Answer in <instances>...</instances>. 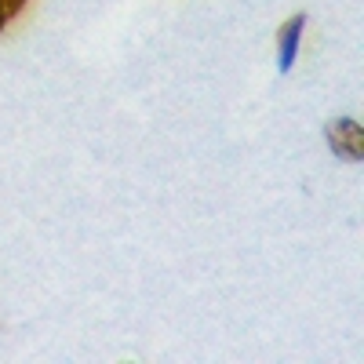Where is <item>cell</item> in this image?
Segmentation results:
<instances>
[{"label":"cell","mask_w":364,"mask_h":364,"mask_svg":"<svg viewBox=\"0 0 364 364\" xmlns=\"http://www.w3.org/2000/svg\"><path fill=\"white\" fill-rule=\"evenodd\" d=\"M328 146L336 149V157L360 164L364 161V132L353 117H339L328 124Z\"/></svg>","instance_id":"6da1fadb"},{"label":"cell","mask_w":364,"mask_h":364,"mask_svg":"<svg viewBox=\"0 0 364 364\" xmlns=\"http://www.w3.org/2000/svg\"><path fill=\"white\" fill-rule=\"evenodd\" d=\"M302 26H306V15H295L291 22H284L281 29V58H277V70L281 73H291V63H295V55H299V37H302Z\"/></svg>","instance_id":"7a4b0ae2"},{"label":"cell","mask_w":364,"mask_h":364,"mask_svg":"<svg viewBox=\"0 0 364 364\" xmlns=\"http://www.w3.org/2000/svg\"><path fill=\"white\" fill-rule=\"evenodd\" d=\"M4 22H8V18H4V11H0V29H4Z\"/></svg>","instance_id":"277c9868"},{"label":"cell","mask_w":364,"mask_h":364,"mask_svg":"<svg viewBox=\"0 0 364 364\" xmlns=\"http://www.w3.org/2000/svg\"><path fill=\"white\" fill-rule=\"evenodd\" d=\"M22 8H26V0H0V11H4V18H15Z\"/></svg>","instance_id":"3957f363"}]
</instances>
